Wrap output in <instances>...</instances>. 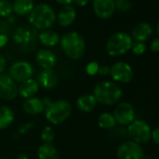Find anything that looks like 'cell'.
<instances>
[{
  "instance_id": "14",
  "label": "cell",
  "mask_w": 159,
  "mask_h": 159,
  "mask_svg": "<svg viewBox=\"0 0 159 159\" xmlns=\"http://www.w3.org/2000/svg\"><path fill=\"white\" fill-rule=\"evenodd\" d=\"M36 80L39 84V87L46 90H51L58 84V75L53 68L41 69Z\"/></svg>"
},
{
  "instance_id": "31",
  "label": "cell",
  "mask_w": 159,
  "mask_h": 159,
  "mask_svg": "<svg viewBox=\"0 0 159 159\" xmlns=\"http://www.w3.org/2000/svg\"><path fill=\"white\" fill-rule=\"evenodd\" d=\"M33 126H34V124H33V123H26V124L23 125L19 128L18 133H19L20 135H24V134L27 133L29 130H31V129L33 128Z\"/></svg>"
},
{
  "instance_id": "23",
  "label": "cell",
  "mask_w": 159,
  "mask_h": 159,
  "mask_svg": "<svg viewBox=\"0 0 159 159\" xmlns=\"http://www.w3.org/2000/svg\"><path fill=\"white\" fill-rule=\"evenodd\" d=\"M14 111L8 106H0V130L8 128L14 121Z\"/></svg>"
},
{
  "instance_id": "17",
  "label": "cell",
  "mask_w": 159,
  "mask_h": 159,
  "mask_svg": "<svg viewBox=\"0 0 159 159\" xmlns=\"http://www.w3.org/2000/svg\"><path fill=\"white\" fill-rule=\"evenodd\" d=\"M23 110L29 115H38L43 113L45 110L43 99L37 97L27 98L23 103Z\"/></svg>"
},
{
  "instance_id": "33",
  "label": "cell",
  "mask_w": 159,
  "mask_h": 159,
  "mask_svg": "<svg viewBox=\"0 0 159 159\" xmlns=\"http://www.w3.org/2000/svg\"><path fill=\"white\" fill-rule=\"evenodd\" d=\"M9 31H10V26H9L8 23H6L4 21H0V34L7 35Z\"/></svg>"
},
{
  "instance_id": "32",
  "label": "cell",
  "mask_w": 159,
  "mask_h": 159,
  "mask_svg": "<svg viewBox=\"0 0 159 159\" xmlns=\"http://www.w3.org/2000/svg\"><path fill=\"white\" fill-rule=\"evenodd\" d=\"M98 74H99L100 76H103V77L110 75V66H100L98 68Z\"/></svg>"
},
{
  "instance_id": "29",
  "label": "cell",
  "mask_w": 159,
  "mask_h": 159,
  "mask_svg": "<svg viewBox=\"0 0 159 159\" xmlns=\"http://www.w3.org/2000/svg\"><path fill=\"white\" fill-rule=\"evenodd\" d=\"M115 9L117 8L121 11H127L131 8V1L130 0H113Z\"/></svg>"
},
{
  "instance_id": "26",
  "label": "cell",
  "mask_w": 159,
  "mask_h": 159,
  "mask_svg": "<svg viewBox=\"0 0 159 159\" xmlns=\"http://www.w3.org/2000/svg\"><path fill=\"white\" fill-rule=\"evenodd\" d=\"M13 12L12 4L8 0H0V17L8 18Z\"/></svg>"
},
{
  "instance_id": "24",
  "label": "cell",
  "mask_w": 159,
  "mask_h": 159,
  "mask_svg": "<svg viewBox=\"0 0 159 159\" xmlns=\"http://www.w3.org/2000/svg\"><path fill=\"white\" fill-rule=\"evenodd\" d=\"M33 0H15L12 4L13 11L18 15H27L34 9Z\"/></svg>"
},
{
  "instance_id": "37",
  "label": "cell",
  "mask_w": 159,
  "mask_h": 159,
  "mask_svg": "<svg viewBox=\"0 0 159 159\" xmlns=\"http://www.w3.org/2000/svg\"><path fill=\"white\" fill-rule=\"evenodd\" d=\"M150 48L152 52H159V38L154 39L150 45Z\"/></svg>"
},
{
  "instance_id": "20",
  "label": "cell",
  "mask_w": 159,
  "mask_h": 159,
  "mask_svg": "<svg viewBox=\"0 0 159 159\" xmlns=\"http://www.w3.org/2000/svg\"><path fill=\"white\" fill-rule=\"evenodd\" d=\"M97 100L93 94H84L81 97H79V98L76 101V106L78 110H80L83 112H90L92 111L96 107H97Z\"/></svg>"
},
{
  "instance_id": "28",
  "label": "cell",
  "mask_w": 159,
  "mask_h": 159,
  "mask_svg": "<svg viewBox=\"0 0 159 159\" xmlns=\"http://www.w3.org/2000/svg\"><path fill=\"white\" fill-rule=\"evenodd\" d=\"M130 50L132 51L134 54L141 55L146 52V45L144 42H141V41H133Z\"/></svg>"
},
{
  "instance_id": "9",
  "label": "cell",
  "mask_w": 159,
  "mask_h": 159,
  "mask_svg": "<svg viewBox=\"0 0 159 159\" xmlns=\"http://www.w3.org/2000/svg\"><path fill=\"white\" fill-rule=\"evenodd\" d=\"M117 157L118 159H144V151L140 144L127 140L118 147Z\"/></svg>"
},
{
  "instance_id": "3",
  "label": "cell",
  "mask_w": 159,
  "mask_h": 159,
  "mask_svg": "<svg viewBox=\"0 0 159 159\" xmlns=\"http://www.w3.org/2000/svg\"><path fill=\"white\" fill-rule=\"evenodd\" d=\"M56 20L53 9L47 4H39L34 7L29 13L28 21L33 27L39 30L50 29Z\"/></svg>"
},
{
  "instance_id": "5",
  "label": "cell",
  "mask_w": 159,
  "mask_h": 159,
  "mask_svg": "<svg viewBox=\"0 0 159 159\" xmlns=\"http://www.w3.org/2000/svg\"><path fill=\"white\" fill-rule=\"evenodd\" d=\"M133 43L131 36L125 32L113 34L106 43V52L110 56L115 57L126 53Z\"/></svg>"
},
{
  "instance_id": "25",
  "label": "cell",
  "mask_w": 159,
  "mask_h": 159,
  "mask_svg": "<svg viewBox=\"0 0 159 159\" xmlns=\"http://www.w3.org/2000/svg\"><path fill=\"white\" fill-rule=\"evenodd\" d=\"M98 124L102 129H111L116 125V121L113 114L110 112H103L98 116Z\"/></svg>"
},
{
  "instance_id": "34",
  "label": "cell",
  "mask_w": 159,
  "mask_h": 159,
  "mask_svg": "<svg viewBox=\"0 0 159 159\" xmlns=\"http://www.w3.org/2000/svg\"><path fill=\"white\" fill-rule=\"evenodd\" d=\"M6 66H7V61H6L5 57L3 56V54L0 52V74L4 73Z\"/></svg>"
},
{
  "instance_id": "13",
  "label": "cell",
  "mask_w": 159,
  "mask_h": 159,
  "mask_svg": "<svg viewBox=\"0 0 159 159\" xmlns=\"http://www.w3.org/2000/svg\"><path fill=\"white\" fill-rule=\"evenodd\" d=\"M95 14L101 20L110 19L115 11L113 0H93Z\"/></svg>"
},
{
  "instance_id": "2",
  "label": "cell",
  "mask_w": 159,
  "mask_h": 159,
  "mask_svg": "<svg viewBox=\"0 0 159 159\" xmlns=\"http://www.w3.org/2000/svg\"><path fill=\"white\" fill-rule=\"evenodd\" d=\"M93 96L98 103L105 106H111L121 99L123 91L116 83L111 81H102L95 86Z\"/></svg>"
},
{
  "instance_id": "8",
  "label": "cell",
  "mask_w": 159,
  "mask_h": 159,
  "mask_svg": "<svg viewBox=\"0 0 159 159\" xmlns=\"http://www.w3.org/2000/svg\"><path fill=\"white\" fill-rule=\"evenodd\" d=\"M33 74H34V68L32 65L23 60L13 63L9 69V75L12 78L14 82L20 84L32 78Z\"/></svg>"
},
{
  "instance_id": "12",
  "label": "cell",
  "mask_w": 159,
  "mask_h": 159,
  "mask_svg": "<svg viewBox=\"0 0 159 159\" xmlns=\"http://www.w3.org/2000/svg\"><path fill=\"white\" fill-rule=\"evenodd\" d=\"M37 38V32L34 29H29L27 27H19L13 36L14 41L23 48L34 46Z\"/></svg>"
},
{
  "instance_id": "38",
  "label": "cell",
  "mask_w": 159,
  "mask_h": 159,
  "mask_svg": "<svg viewBox=\"0 0 159 159\" xmlns=\"http://www.w3.org/2000/svg\"><path fill=\"white\" fill-rule=\"evenodd\" d=\"M89 0H74V3L80 7H84L88 4Z\"/></svg>"
},
{
  "instance_id": "11",
  "label": "cell",
  "mask_w": 159,
  "mask_h": 159,
  "mask_svg": "<svg viewBox=\"0 0 159 159\" xmlns=\"http://www.w3.org/2000/svg\"><path fill=\"white\" fill-rule=\"evenodd\" d=\"M116 123L121 125H129L134 120H136V112L134 107L128 102L119 103L113 112Z\"/></svg>"
},
{
  "instance_id": "19",
  "label": "cell",
  "mask_w": 159,
  "mask_h": 159,
  "mask_svg": "<svg viewBox=\"0 0 159 159\" xmlns=\"http://www.w3.org/2000/svg\"><path fill=\"white\" fill-rule=\"evenodd\" d=\"M152 28L150 24L139 23L133 28L131 38H133L135 41L144 42L150 38V36L152 35Z\"/></svg>"
},
{
  "instance_id": "40",
  "label": "cell",
  "mask_w": 159,
  "mask_h": 159,
  "mask_svg": "<svg viewBox=\"0 0 159 159\" xmlns=\"http://www.w3.org/2000/svg\"><path fill=\"white\" fill-rule=\"evenodd\" d=\"M17 159H29V158H28V156H27L26 154L21 153V154H19V155L17 156Z\"/></svg>"
},
{
  "instance_id": "16",
  "label": "cell",
  "mask_w": 159,
  "mask_h": 159,
  "mask_svg": "<svg viewBox=\"0 0 159 159\" xmlns=\"http://www.w3.org/2000/svg\"><path fill=\"white\" fill-rule=\"evenodd\" d=\"M39 84L36 79L30 78L26 81L20 84L18 86V96L21 98L27 99L35 97V95L39 92Z\"/></svg>"
},
{
  "instance_id": "18",
  "label": "cell",
  "mask_w": 159,
  "mask_h": 159,
  "mask_svg": "<svg viewBox=\"0 0 159 159\" xmlns=\"http://www.w3.org/2000/svg\"><path fill=\"white\" fill-rule=\"evenodd\" d=\"M76 16H77V13H76L75 8L71 5H67V6H64L60 10L56 18H57L58 24L61 26L66 27L74 23Z\"/></svg>"
},
{
  "instance_id": "4",
  "label": "cell",
  "mask_w": 159,
  "mask_h": 159,
  "mask_svg": "<svg viewBox=\"0 0 159 159\" xmlns=\"http://www.w3.org/2000/svg\"><path fill=\"white\" fill-rule=\"evenodd\" d=\"M72 112L71 104L66 99H57L45 106L44 115L49 123L58 125L66 122Z\"/></svg>"
},
{
  "instance_id": "27",
  "label": "cell",
  "mask_w": 159,
  "mask_h": 159,
  "mask_svg": "<svg viewBox=\"0 0 159 159\" xmlns=\"http://www.w3.org/2000/svg\"><path fill=\"white\" fill-rule=\"evenodd\" d=\"M40 138H41V140L43 141V143H52L55 138V133H54V130L52 129V127L50 125L45 126L41 131Z\"/></svg>"
},
{
  "instance_id": "1",
  "label": "cell",
  "mask_w": 159,
  "mask_h": 159,
  "mask_svg": "<svg viewBox=\"0 0 159 159\" xmlns=\"http://www.w3.org/2000/svg\"><path fill=\"white\" fill-rule=\"evenodd\" d=\"M60 45L64 53L72 60L81 59L85 53V41L81 34L71 31L60 38Z\"/></svg>"
},
{
  "instance_id": "15",
  "label": "cell",
  "mask_w": 159,
  "mask_h": 159,
  "mask_svg": "<svg viewBox=\"0 0 159 159\" xmlns=\"http://www.w3.org/2000/svg\"><path fill=\"white\" fill-rule=\"evenodd\" d=\"M36 62L42 69L53 68L56 65V55L48 49H40L36 53Z\"/></svg>"
},
{
  "instance_id": "35",
  "label": "cell",
  "mask_w": 159,
  "mask_h": 159,
  "mask_svg": "<svg viewBox=\"0 0 159 159\" xmlns=\"http://www.w3.org/2000/svg\"><path fill=\"white\" fill-rule=\"evenodd\" d=\"M151 139H152V140L159 145V127H156L152 131Z\"/></svg>"
},
{
  "instance_id": "7",
  "label": "cell",
  "mask_w": 159,
  "mask_h": 159,
  "mask_svg": "<svg viewBox=\"0 0 159 159\" xmlns=\"http://www.w3.org/2000/svg\"><path fill=\"white\" fill-rule=\"evenodd\" d=\"M110 76L114 83L128 84L134 77L132 67L125 62H116L110 66Z\"/></svg>"
},
{
  "instance_id": "39",
  "label": "cell",
  "mask_w": 159,
  "mask_h": 159,
  "mask_svg": "<svg viewBox=\"0 0 159 159\" xmlns=\"http://www.w3.org/2000/svg\"><path fill=\"white\" fill-rule=\"evenodd\" d=\"M56 1L61 4V5H65V6H67V5H71L72 3H74V0H56Z\"/></svg>"
},
{
  "instance_id": "30",
  "label": "cell",
  "mask_w": 159,
  "mask_h": 159,
  "mask_svg": "<svg viewBox=\"0 0 159 159\" xmlns=\"http://www.w3.org/2000/svg\"><path fill=\"white\" fill-rule=\"evenodd\" d=\"M99 65L97 62H90L87 66H86V73L89 76H95L98 74V68H99Z\"/></svg>"
},
{
  "instance_id": "42",
  "label": "cell",
  "mask_w": 159,
  "mask_h": 159,
  "mask_svg": "<svg viewBox=\"0 0 159 159\" xmlns=\"http://www.w3.org/2000/svg\"><path fill=\"white\" fill-rule=\"evenodd\" d=\"M8 1H9V0H8Z\"/></svg>"
},
{
  "instance_id": "21",
  "label": "cell",
  "mask_w": 159,
  "mask_h": 159,
  "mask_svg": "<svg viewBox=\"0 0 159 159\" xmlns=\"http://www.w3.org/2000/svg\"><path fill=\"white\" fill-rule=\"evenodd\" d=\"M38 39L39 42L46 48L54 47L60 42V36L56 32L50 29L41 31L38 35Z\"/></svg>"
},
{
  "instance_id": "10",
  "label": "cell",
  "mask_w": 159,
  "mask_h": 159,
  "mask_svg": "<svg viewBox=\"0 0 159 159\" xmlns=\"http://www.w3.org/2000/svg\"><path fill=\"white\" fill-rule=\"evenodd\" d=\"M18 96V85L9 74H0V98L11 101Z\"/></svg>"
},
{
  "instance_id": "36",
  "label": "cell",
  "mask_w": 159,
  "mask_h": 159,
  "mask_svg": "<svg viewBox=\"0 0 159 159\" xmlns=\"http://www.w3.org/2000/svg\"><path fill=\"white\" fill-rule=\"evenodd\" d=\"M9 42V37L5 34H0V49L4 48Z\"/></svg>"
},
{
  "instance_id": "41",
  "label": "cell",
  "mask_w": 159,
  "mask_h": 159,
  "mask_svg": "<svg viewBox=\"0 0 159 159\" xmlns=\"http://www.w3.org/2000/svg\"><path fill=\"white\" fill-rule=\"evenodd\" d=\"M157 35H158V38H159V21L157 23Z\"/></svg>"
},
{
  "instance_id": "22",
  "label": "cell",
  "mask_w": 159,
  "mask_h": 159,
  "mask_svg": "<svg viewBox=\"0 0 159 159\" xmlns=\"http://www.w3.org/2000/svg\"><path fill=\"white\" fill-rule=\"evenodd\" d=\"M39 159H60L59 152L52 143H42L38 149Z\"/></svg>"
},
{
  "instance_id": "6",
  "label": "cell",
  "mask_w": 159,
  "mask_h": 159,
  "mask_svg": "<svg viewBox=\"0 0 159 159\" xmlns=\"http://www.w3.org/2000/svg\"><path fill=\"white\" fill-rule=\"evenodd\" d=\"M127 135L130 140L141 144L151 139L152 130L150 125L142 120H134L127 127Z\"/></svg>"
}]
</instances>
